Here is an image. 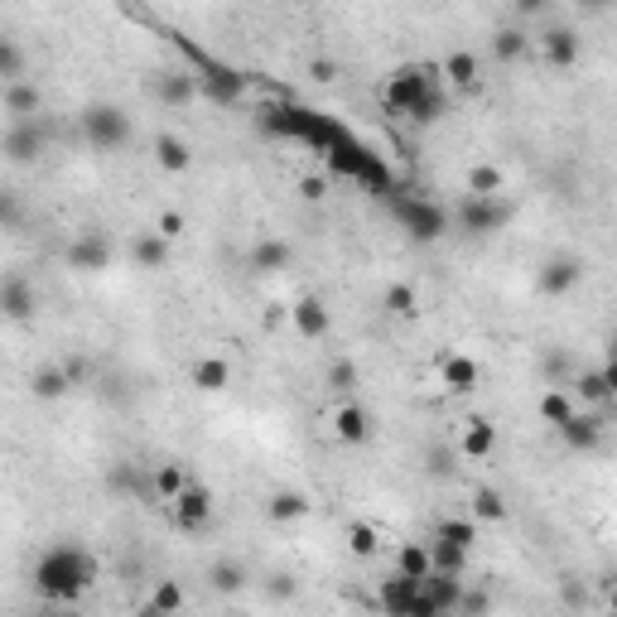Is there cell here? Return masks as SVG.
Wrapping results in <instances>:
<instances>
[{
	"label": "cell",
	"instance_id": "1",
	"mask_svg": "<svg viewBox=\"0 0 617 617\" xmlns=\"http://www.w3.org/2000/svg\"><path fill=\"white\" fill-rule=\"evenodd\" d=\"M97 574H102L97 555L87 545L63 540L54 550H44V560L34 564V589L44 593V598H54V603H78L82 593L97 584Z\"/></svg>",
	"mask_w": 617,
	"mask_h": 617
},
{
	"label": "cell",
	"instance_id": "2",
	"mask_svg": "<svg viewBox=\"0 0 617 617\" xmlns=\"http://www.w3.org/2000/svg\"><path fill=\"white\" fill-rule=\"evenodd\" d=\"M381 102L391 111H401V116H410V121H420V126H430L444 111V92H439V78L430 68H401L396 78H386Z\"/></svg>",
	"mask_w": 617,
	"mask_h": 617
},
{
	"label": "cell",
	"instance_id": "3",
	"mask_svg": "<svg viewBox=\"0 0 617 617\" xmlns=\"http://www.w3.org/2000/svg\"><path fill=\"white\" fill-rule=\"evenodd\" d=\"M78 126L87 135V145L97 150H121L131 140V116L116 107V102H92V107L78 111Z\"/></svg>",
	"mask_w": 617,
	"mask_h": 617
},
{
	"label": "cell",
	"instance_id": "4",
	"mask_svg": "<svg viewBox=\"0 0 617 617\" xmlns=\"http://www.w3.org/2000/svg\"><path fill=\"white\" fill-rule=\"evenodd\" d=\"M507 222H511L507 198H473V193H463V203H458V227H463L468 237H492V232H502Z\"/></svg>",
	"mask_w": 617,
	"mask_h": 617
},
{
	"label": "cell",
	"instance_id": "5",
	"mask_svg": "<svg viewBox=\"0 0 617 617\" xmlns=\"http://www.w3.org/2000/svg\"><path fill=\"white\" fill-rule=\"evenodd\" d=\"M579 285H584V261L579 256H550L536 270V290L545 299H564L569 290H579Z\"/></svg>",
	"mask_w": 617,
	"mask_h": 617
},
{
	"label": "cell",
	"instance_id": "6",
	"mask_svg": "<svg viewBox=\"0 0 617 617\" xmlns=\"http://www.w3.org/2000/svg\"><path fill=\"white\" fill-rule=\"evenodd\" d=\"M478 381H483V367H478V357H468V352H449V357L439 362V386H444L449 396L478 391Z\"/></svg>",
	"mask_w": 617,
	"mask_h": 617
},
{
	"label": "cell",
	"instance_id": "7",
	"mask_svg": "<svg viewBox=\"0 0 617 617\" xmlns=\"http://www.w3.org/2000/svg\"><path fill=\"white\" fill-rule=\"evenodd\" d=\"M401 222L410 227L415 242H439L449 232V217L439 203H401Z\"/></svg>",
	"mask_w": 617,
	"mask_h": 617
},
{
	"label": "cell",
	"instance_id": "8",
	"mask_svg": "<svg viewBox=\"0 0 617 617\" xmlns=\"http://www.w3.org/2000/svg\"><path fill=\"white\" fill-rule=\"evenodd\" d=\"M169 507H174V521H179L184 531H203V526L213 521L217 502H213V492H208L203 483H188V492L179 497V502H169Z\"/></svg>",
	"mask_w": 617,
	"mask_h": 617
},
{
	"label": "cell",
	"instance_id": "9",
	"mask_svg": "<svg viewBox=\"0 0 617 617\" xmlns=\"http://www.w3.org/2000/svg\"><path fill=\"white\" fill-rule=\"evenodd\" d=\"M0 309H5L10 323H29L34 309H39V290L29 285L25 275H5V285H0Z\"/></svg>",
	"mask_w": 617,
	"mask_h": 617
},
{
	"label": "cell",
	"instance_id": "10",
	"mask_svg": "<svg viewBox=\"0 0 617 617\" xmlns=\"http://www.w3.org/2000/svg\"><path fill=\"white\" fill-rule=\"evenodd\" d=\"M39 150H44V126L39 121H10V131H5V160L34 164Z\"/></svg>",
	"mask_w": 617,
	"mask_h": 617
},
{
	"label": "cell",
	"instance_id": "11",
	"mask_svg": "<svg viewBox=\"0 0 617 617\" xmlns=\"http://www.w3.org/2000/svg\"><path fill=\"white\" fill-rule=\"evenodd\" d=\"M68 266L82 270V275H97V270L111 266V242L102 232H78V242L68 246Z\"/></svg>",
	"mask_w": 617,
	"mask_h": 617
},
{
	"label": "cell",
	"instance_id": "12",
	"mask_svg": "<svg viewBox=\"0 0 617 617\" xmlns=\"http://www.w3.org/2000/svg\"><path fill=\"white\" fill-rule=\"evenodd\" d=\"M188 381H193V391L217 396V391H227V386H232V362H227L222 352H203V357L188 367Z\"/></svg>",
	"mask_w": 617,
	"mask_h": 617
},
{
	"label": "cell",
	"instance_id": "13",
	"mask_svg": "<svg viewBox=\"0 0 617 617\" xmlns=\"http://www.w3.org/2000/svg\"><path fill=\"white\" fill-rule=\"evenodd\" d=\"M290 323H295L299 338H309V343H319V338H328V328H333V319H328V304L314 295H304L290 304Z\"/></svg>",
	"mask_w": 617,
	"mask_h": 617
},
{
	"label": "cell",
	"instance_id": "14",
	"mask_svg": "<svg viewBox=\"0 0 617 617\" xmlns=\"http://www.w3.org/2000/svg\"><path fill=\"white\" fill-rule=\"evenodd\" d=\"M540 49H545V58H550V68H574L579 58H584V44H579V34L569 25H555L540 34Z\"/></svg>",
	"mask_w": 617,
	"mask_h": 617
},
{
	"label": "cell",
	"instance_id": "15",
	"mask_svg": "<svg viewBox=\"0 0 617 617\" xmlns=\"http://www.w3.org/2000/svg\"><path fill=\"white\" fill-rule=\"evenodd\" d=\"M367 434H372V415L357 401H343L333 410V439L338 444H367Z\"/></svg>",
	"mask_w": 617,
	"mask_h": 617
},
{
	"label": "cell",
	"instance_id": "16",
	"mask_svg": "<svg viewBox=\"0 0 617 617\" xmlns=\"http://www.w3.org/2000/svg\"><path fill=\"white\" fill-rule=\"evenodd\" d=\"M150 87H155V97H160L164 107H188L203 92V78L198 73H160Z\"/></svg>",
	"mask_w": 617,
	"mask_h": 617
},
{
	"label": "cell",
	"instance_id": "17",
	"mask_svg": "<svg viewBox=\"0 0 617 617\" xmlns=\"http://www.w3.org/2000/svg\"><path fill=\"white\" fill-rule=\"evenodd\" d=\"M497 444H502V434L492 420H468L463 434H458V454L463 458H492L497 454Z\"/></svg>",
	"mask_w": 617,
	"mask_h": 617
},
{
	"label": "cell",
	"instance_id": "18",
	"mask_svg": "<svg viewBox=\"0 0 617 617\" xmlns=\"http://www.w3.org/2000/svg\"><path fill=\"white\" fill-rule=\"evenodd\" d=\"M420 589H425V584H415V579H405V574H391V579H381L376 598H381L386 617H405L410 613V603L420 598Z\"/></svg>",
	"mask_w": 617,
	"mask_h": 617
},
{
	"label": "cell",
	"instance_id": "19",
	"mask_svg": "<svg viewBox=\"0 0 617 617\" xmlns=\"http://www.w3.org/2000/svg\"><path fill=\"white\" fill-rule=\"evenodd\" d=\"M5 111H10V121H39V107H44V97H39V82H10L5 87Z\"/></svg>",
	"mask_w": 617,
	"mask_h": 617
},
{
	"label": "cell",
	"instance_id": "20",
	"mask_svg": "<svg viewBox=\"0 0 617 617\" xmlns=\"http://www.w3.org/2000/svg\"><path fill=\"white\" fill-rule=\"evenodd\" d=\"M502 188H507V169L492 160H478L463 179V193H473V198H502Z\"/></svg>",
	"mask_w": 617,
	"mask_h": 617
},
{
	"label": "cell",
	"instance_id": "21",
	"mask_svg": "<svg viewBox=\"0 0 617 617\" xmlns=\"http://www.w3.org/2000/svg\"><path fill=\"white\" fill-rule=\"evenodd\" d=\"M155 164L164 174H188L193 169V145L184 135H155Z\"/></svg>",
	"mask_w": 617,
	"mask_h": 617
},
{
	"label": "cell",
	"instance_id": "22",
	"mask_svg": "<svg viewBox=\"0 0 617 617\" xmlns=\"http://www.w3.org/2000/svg\"><path fill=\"white\" fill-rule=\"evenodd\" d=\"M246 261H251V270H256V275H275V270H285L290 261H295V251H290V242H285V237H266V242L251 246V256H246Z\"/></svg>",
	"mask_w": 617,
	"mask_h": 617
},
{
	"label": "cell",
	"instance_id": "23",
	"mask_svg": "<svg viewBox=\"0 0 617 617\" xmlns=\"http://www.w3.org/2000/svg\"><path fill=\"white\" fill-rule=\"evenodd\" d=\"M396 574H405V579H415V584H425L434 574V555L425 540H405L401 550H396Z\"/></svg>",
	"mask_w": 617,
	"mask_h": 617
},
{
	"label": "cell",
	"instance_id": "24",
	"mask_svg": "<svg viewBox=\"0 0 617 617\" xmlns=\"http://www.w3.org/2000/svg\"><path fill=\"white\" fill-rule=\"evenodd\" d=\"M560 439L574 454H593L603 444V425H598V415H574L569 425H560Z\"/></svg>",
	"mask_w": 617,
	"mask_h": 617
},
{
	"label": "cell",
	"instance_id": "25",
	"mask_svg": "<svg viewBox=\"0 0 617 617\" xmlns=\"http://www.w3.org/2000/svg\"><path fill=\"white\" fill-rule=\"evenodd\" d=\"M266 516L275 521V526H295V521H304L309 516V497L304 492H270L266 497Z\"/></svg>",
	"mask_w": 617,
	"mask_h": 617
},
{
	"label": "cell",
	"instance_id": "26",
	"mask_svg": "<svg viewBox=\"0 0 617 617\" xmlns=\"http://www.w3.org/2000/svg\"><path fill=\"white\" fill-rule=\"evenodd\" d=\"M131 261L140 270H164V261H169V242H164L155 227H150V232H135L131 237Z\"/></svg>",
	"mask_w": 617,
	"mask_h": 617
},
{
	"label": "cell",
	"instance_id": "27",
	"mask_svg": "<svg viewBox=\"0 0 617 617\" xmlns=\"http://www.w3.org/2000/svg\"><path fill=\"white\" fill-rule=\"evenodd\" d=\"M188 483H193V478L184 473V463H155V473H150V487H155L160 502H179L188 492Z\"/></svg>",
	"mask_w": 617,
	"mask_h": 617
},
{
	"label": "cell",
	"instance_id": "28",
	"mask_svg": "<svg viewBox=\"0 0 617 617\" xmlns=\"http://www.w3.org/2000/svg\"><path fill=\"white\" fill-rule=\"evenodd\" d=\"M381 309H386L391 319H415V314H420V290H415L410 280H391L386 295H381Z\"/></svg>",
	"mask_w": 617,
	"mask_h": 617
},
{
	"label": "cell",
	"instance_id": "29",
	"mask_svg": "<svg viewBox=\"0 0 617 617\" xmlns=\"http://www.w3.org/2000/svg\"><path fill=\"white\" fill-rule=\"evenodd\" d=\"M463 589H468V579H454V574H430V579H425V593L434 598V608H439V613H458Z\"/></svg>",
	"mask_w": 617,
	"mask_h": 617
},
{
	"label": "cell",
	"instance_id": "30",
	"mask_svg": "<svg viewBox=\"0 0 617 617\" xmlns=\"http://www.w3.org/2000/svg\"><path fill=\"white\" fill-rule=\"evenodd\" d=\"M540 420H545V425H555V430H560V425H569V420H574V415H579V405H574V396H569V391H560V386H550V391H540Z\"/></svg>",
	"mask_w": 617,
	"mask_h": 617
},
{
	"label": "cell",
	"instance_id": "31",
	"mask_svg": "<svg viewBox=\"0 0 617 617\" xmlns=\"http://www.w3.org/2000/svg\"><path fill=\"white\" fill-rule=\"evenodd\" d=\"M439 73H444V82H454V87H478V78H483L478 58L468 54V49H454V54L439 63Z\"/></svg>",
	"mask_w": 617,
	"mask_h": 617
},
{
	"label": "cell",
	"instance_id": "32",
	"mask_svg": "<svg viewBox=\"0 0 617 617\" xmlns=\"http://www.w3.org/2000/svg\"><path fill=\"white\" fill-rule=\"evenodd\" d=\"M246 82L237 73H203V97L217 102V107H232V102H242Z\"/></svg>",
	"mask_w": 617,
	"mask_h": 617
},
{
	"label": "cell",
	"instance_id": "33",
	"mask_svg": "<svg viewBox=\"0 0 617 617\" xmlns=\"http://www.w3.org/2000/svg\"><path fill=\"white\" fill-rule=\"evenodd\" d=\"M29 391L39 396V401H63L68 391H73V381L63 367H39V372L29 376Z\"/></svg>",
	"mask_w": 617,
	"mask_h": 617
},
{
	"label": "cell",
	"instance_id": "34",
	"mask_svg": "<svg viewBox=\"0 0 617 617\" xmlns=\"http://www.w3.org/2000/svg\"><path fill=\"white\" fill-rule=\"evenodd\" d=\"M343 540H348V550L357 555V560L381 555V531H376L372 521H348V526H343Z\"/></svg>",
	"mask_w": 617,
	"mask_h": 617
},
{
	"label": "cell",
	"instance_id": "35",
	"mask_svg": "<svg viewBox=\"0 0 617 617\" xmlns=\"http://www.w3.org/2000/svg\"><path fill=\"white\" fill-rule=\"evenodd\" d=\"M434 540H439V545H458V550H473V540H478V521H473V516H468V521H463V516H449V521L434 526Z\"/></svg>",
	"mask_w": 617,
	"mask_h": 617
},
{
	"label": "cell",
	"instance_id": "36",
	"mask_svg": "<svg viewBox=\"0 0 617 617\" xmlns=\"http://www.w3.org/2000/svg\"><path fill=\"white\" fill-rule=\"evenodd\" d=\"M473 521H507V497L497 487H478L473 492Z\"/></svg>",
	"mask_w": 617,
	"mask_h": 617
},
{
	"label": "cell",
	"instance_id": "37",
	"mask_svg": "<svg viewBox=\"0 0 617 617\" xmlns=\"http://www.w3.org/2000/svg\"><path fill=\"white\" fill-rule=\"evenodd\" d=\"M430 555H434V574H454V579H463V569H468V550L430 540Z\"/></svg>",
	"mask_w": 617,
	"mask_h": 617
},
{
	"label": "cell",
	"instance_id": "38",
	"mask_svg": "<svg viewBox=\"0 0 617 617\" xmlns=\"http://www.w3.org/2000/svg\"><path fill=\"white\" fill-rule=\"evenodd\" d=\"M0 78H5V87L25 82V49H20V39H0Z\"/></svg>",
	"mask_w": 617,
	"mask_h": 617
},
{
	"label": "cell",
	"instance_id": "39",
	"mask_svg": "<svg viewBox=\"0 0 617 617\" xmlns=\"http://www.w3.org/2000/svg\"><path fill=\"white\" fill-rule=\"evenodd\" d=\"M179 608H184V589H179L174 579H160V584H155V593H150V613L174 617Z\"/></svg>",
	"mask_w": 617,
	"mask_h": 617
},
{
	"label": "cell",
	"instance_id": "40",
	"mask_svg": "<svg viewBox=\"0 0 617 617\" xmlns=\"http://www.w3.org/2000/svg\"><path fill=\"white\" fill-rule=\"evenodd\" d=\"M213 589L217 593H242L246 589V569L242 564H232V560L213 564Z\"/></svg>",
	"mask_w": 617,
	"mask_h": 617
},
{
	"label": "cell",
	"instance_id": "41",
	"mask_svg": "<svg viewBox=\"0 0 617 617\" xmlns=\"http://www.w3.org/2000/svg\"><path fill=\"white\" fill-rule=\"evenodd\" d=\"M492 54L502 58V63L521 58V54H526V34H521V29H497V39H492Z\"/></svg>",
	"mask_w": 617,
	"mask_h": 617
},
{
	"label": "cell",
	"instance_id": "42",
	"mask_svg": "<svg viewBox=\"0 0 617 617\" xmlns=\"http://www.w3.org/2000/svg\"><path fill=\"white\" fill-rule=\"evenodd\" d=\"M328 386H333V391H338V396L348 401V391L357 386V367H352L348 357H338V362L328 367Z\"/></svg>",
	"mask_w": 617,
	"mask_h": 617
},
{
	"label": "cell",
	"instance_id": "43",
	"mask_svg": "<svg viewBox=\"0 0 617 617\" xmlns=\"http://www.w3.org/2000/svg\"><path fill=\"white\" fill-rule=\"evenodd\" d=\"M574 391H579V401H584V405H603V401H608V386H603V376H598V372H584L579 381H574Z\"/></svg>",
	"mask_w": 617,
	"mask_h": 617
},
{
	"label": "cell",
	"instance_id": "44",
	"mask_svg": "<svg viewBox=\"0 0 617 617\" xmlns=\"http://www.w3.org/2000/svg\"><path fill=\"white\" fill-rule=\"evenodd\" d=\"M487 608H492V593L468 584V589H463V603H458V613L463 617H487Z\"/></svg>",
	"mask_w": 617,
	"mask_h": 617
},
{
	"label": "cell",
	"instance_id": "45",
	"mask_svg": "<svg viewBox=\"0 0 617 617\" xmlns=\"http://www.w3.org/2000/svg\"><path fill=\"white\" fill-rule=\"evenodd\" d=\"M184 227H188V222H184V213H174V208L155 217V232H160L164 242H179V237H184Z\"/></svg>",
	"mask_w": 617,
	"mask_h": 617
},
{
	"label": "cell",
	"instance_id": "46",
	"mask_svg": "<svg viewBox=\"0 0 617 617\" xmlns=\"http://www.w3.org/2000/svg\"><path fill=\"white\" fill-rule=\"evenodd\" d=\"M266 589H270V598H295V574H285V569H280V574H270L266 579Z\"/></svg>",
	"mask_w": 617,
	"mask_h": 617
},
{
	"label": "cell",
	"instance_id": "47",
	"mask_svg": "<svg viewBox=\"0 0 617 617\" xmlns=\"http://www.w3.org/2000/svg\"><path fill=\"white\" fill-rule=\"evenodd\" d=\"M309 78H314V82H333V78H338V63H333V58H309Z\"/></svg>",
	"mask_w": 617,
	"mask_h": 617
},
{
	"label": "cell",
	"instance_id": "48",
	"mask_svg": "<svg viewBox=\"0 0 617 617\" xmlns=\"http://www.w3.org/2000/svg\"><path fill=\"white\" fill-rule=\"evenodd\" d=\"M405 617H444V613H439V608H434V598H430V593L420 589V598H415V603H410V613H405Z\"/></svg>",
	"mask_w": 617,
	"mask_h": 617
},
{
	"label": "cell",
	"instance_id": "49",
	"mask_svg": "<svg viewBox=\"0 0 617 617\" xmlns=\"http://www.w3.org/2000/svg\"><path fill=\"white\" fill-rule=\"evenodd\" d=\"M58 367L68 372V381H73V386H82V381H87V362H82V357H63Z\"/></svg>",
	"mask_w": 617,
	"mask_h": 617
},
{
	"label": "cell",
	"instance_id": "50",
	"mask_svg": "<svg viewBox=\"0 0 617 617\" xmlns=\"http://www.w3.org/2000/svg\"><path fill=\"white\" fill-rule=\"evenodd\" d=\"M598 376H603V386H608V401H617V362H613V357L598 367Z\"/></svg>",
	"mask_w": 617,
	"mask_h": 617
},
{
	"label": "cell",
	"instance_id": "51",
	"mask_svg": "<svg viewBox=\"0 0 617 617\" xmlns=\"http://www.w3.org/2000/svg\"><path fill=\"white\" fill-rule=\"evenodd\" d=\"M261 323H266V328H280V323H290V309H285V304H270L266 314H261Z\"/></svg>",
	"mask_w": 617,
	"mask_h": 617
},
{
	"label": "cell",
	"instance_id": "52",
	"mask_svg": "<svg viewBox=\"0 0 617 617\" xmlns=\"http://www.w3.org/2000/svg\"><path fill=\"white\" fill-rule=\"evenodd\" d=\"M299 193H304V198H314V203H319L323 193H328V188H323V179H304V184H299Z\"/></svg>",
	"mask_w": 617,
	"mask_h": 617
},
{
	"label": "cell",
	"instance_id": "53",
	"mask_svg": "<svg viewBox=\"0 0 617 617\" xmlns=\"http://www.w3.org/2000/svg\"><path fill=\"white\" fill-rule=\"evenodd\" d=\"M608 608H613V617H617V584L608 589Z\"/></svg>",
	"mask_w": 617,
	"mask_h": 617
},
{
	"label": "cell",
	"instance_id": "54",
	"mask_svg": "<svg viewBox=\"0 0 617 617\" xmlns=\"http://www.w3.org/2000/svg\"><path fill=\"white\" fill-rule=\"evenodd\" d=\"M608 357H613V362H617V338H613V343H608Z\"/></svg>",
	"mask_w": 617,
	"mask_h": 617
},
{
	"label": "cell",
	"instance_id": "55",
	"mask_svg": "<svg viewBox=\"0 0 617 617\" xmlns=\"http://www.w3.org/2000/svg\"><path fill=\"white\" fill-rule=\"evenodd\" d=\"M54 617H82V613H78V608H68V613H54Z\"/></svg>",
	"mask_w": 617,
	"mask_h": 617
},
{
	"label": "cell",
	"instance_id": "56",
	"mask_svg": "<svg viewBox=\"0 0 617 617\" xmlns=\"http://www.w3.org/2000/svg\"><path fill=\"white\" fill-rule=\"evenodd\" d=\"M150 617H164V613H150Z\"/></svg>",
	"mask_w": 617,
	"mask_h": 617
},
{
	"label": "cell",
	"instance_id": "57",
	"mask_svg": "<svg viewBox=\"0 0 617 617\" xmlns=\"http://www.w3.org/2000/svg\"><path fill=\"white\" fill-rule=\"evenodd\" d=\"M444 617H454V613H444Z\"/></svg>",
	"mask_w": 617,
	"mask_h": 617
}]
</instances>
